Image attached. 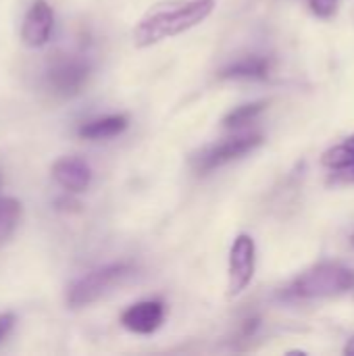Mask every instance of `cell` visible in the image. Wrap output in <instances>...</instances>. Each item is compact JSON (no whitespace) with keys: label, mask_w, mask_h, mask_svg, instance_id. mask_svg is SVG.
<instances>
[{"label":"cell","mask_w":354,"mask_h":356,"mask_svg":"<svg viewBox=\"0 0 354 356\" xmlns=\"http://www.w3.org/2000/svg\"><path fill=\"white\" fill-rule=\"evenodd\" d=\"M215 8V0H169L146 10L136 23L131 38L138 48H148L167 38L179 35L202 23Z\"/></svg>","instance_id":"6da1fadb"},{"label":"cell","mask_w":354,"mask_h":356,"mask_svg":"<svg viewBox=\"0 0 354 356\" xmlns=\"http://www.w3.org/2000/svg\"><path fill=\"white\" fill-rule=\"evenodd\" d=\"M354 292V269L338 265V263H321L313 269L300 273L292 286L288 288V294L303 300H315V298H334Z\"/></svg>","instance_id":"7a4b0ae2"},{"label":"cell","mask_w":354,"mask_h":356,"mask_svg":"<svg viewBox=\"0 0 354 356\" xmlns=\"http://www.w3.org/2000/svg\"><path fill=\"white\" fill-rule=\"evenodd\" d=\"M134 275V267L127 263H111L104 267H98L83 277H79L67 292V305L71 309H81L88 305H94L102 296H106L111 290L123 286Z\"/></svg>","instance_id":"3957f363"},{"label":"cell","mask_w":354,"mask_h":356,"mask_svg":"<svg viewBox=\"0 0 354 356\" xmlns=\"http://www.w3.org/2000/svg\"><path fill=\"white\" fill-rule=\"evenodd\" d=\"M261 144H263V136H259V134L236 136V138H230V140H223V142H217V144L202 148L192 159V165L198 173H209L217 167H223V165L252 152Z\"/></svg>","instance_id":"277c9868"},{"label":"cell","mask_w":354,"mask_h":356,"mask_svg":"<svg viewBox=\"0 0 354 356\" xmlns=\"http://www.w3.org/2000/svg\"><path fill=\"white\" fill-rule=\"evenodd\" d=\"M257 248L255 240L248 234H240L230 250V269H227V294L240 296L255 277Z\"/></svg>","instance_id":"5b68a950"},{"label":"cell","mask_w":354,"mask_h":356,"mask_svg":"<svg viewBox=\"0 0 354 356\" xmlns=\"http://www.w3.org/2000/svg\"><path fill=\"white\" fill-rule=\"evenodd\" d=\"M90 75V65L77 56H63L56 58L48 69V86L54 94L73 96L81 92Z\"/></svg>","instance_id":"8992f818"},{"label":"cell","mask_w":354,"mask_h":356,"mask_svg":"<svg viewBox=\"0 0 354 356\" xmlns=\"http://www.w3.org/2000/svg\"><path fill=\"white\" fill-rule=\"evenodd\" d=\"M165 319V305L161 300H142L127 307L121 315V325L138 336L154 334Z\"/></svg>","instance_id":"52a82bcc"},{"label":"cell","mask_w":354,"mask_h":356,"mask_svg":"<svg viewBox=\"0 0 354 356\" xmlns=\"http://www.w3.org/2000/svg\"><path fill=\"white\" fill-rule=\"evenodd\" d=\"M54 27V13L46 0H35L21 25V40L29 48H40L50 40Z\"/></svg>","instance_id":"ba28073f"},{"label":"cell","mask_w":354,"mask_h":356,"mask_svg":"<svg viewBox=\"0 0 354 356\" xmlns=\"http://www.w3.org/2000/svg\"><path fill=\"white\" fill-rule=\"evenodd\" d=\"M52 177L63 190L79 194L90 188L92 171L86 161L77 156H63L52 165Z\"/></svg>","instance_id":"9c48e42d"},{"label":"cell","mask_w":354,"mask_h":356,"mask_svg":"<svg viewBox=\"0 0 354 356\" xmlns=\"http://www.w3.org/2000/svg\"><path fill=\"white\" fill-rule=\"evenodd\" d=\"M127 125L129 121L125 115H108V117H100V119L83 123L77 134L83 140H106V138H115L123 134Z\"/></svg>","instance_id":"30bf717a"},{"label":"cell","mask_w":354,"mask_h":356,"mask_svg":"<svg viewBox=\"0 0 354 356\" xmlns=\"http://www.w3.org/2000/svg\"><path fill=\"white\" fill-rule=\"evenodd\" d=\"M271 63L265 56H244L227 65L219 75L223 79H265L269 75Z\"/></svg>","instance_id":"8fae6325"},{"label":"cell","mask_w":354,"mask_h":356,"mask_svg":"<svg viewBox=\"0 0 354 356\" xmlns=\"http://www.w3.org/2000/svg\"><path fill=\"white\" fill-rule=\"evenodd\" d=\"M21 221V202L15 198H0V244H4Z\"/></svg>","instance_id":"7c38bea8"},{"label":"cell","mask_w":354,"mask_h":356,"mask_svg":"<svg viewBox=\"0 0 354 356\" xmlns=\"http://www.w3.org/2000/svg\"><path fill=\"white\" fill-rule=\"evenodd\" d=\"M267 108V102L261 100V102H250V104H242V106H236L234 111H230L225 117H223V127L227 129H236V127H242V125H248L252 123L263 111Z\"/></svg>","instance_id":"4fadbf2b"},{"label":"cell","mask_w":354,"mask_h":356,"mask_svg":"<svg viewBox=\"0 0 354 356\" xmlns=\"http://www.w3.org/2000/svg\"><path fill=\"white\" fill-rule=\"evenodd\" d=\"M321 161L330 169H351L354 165V136H351L344 144L330 148Z\"/></svg>","instance_id":"5bb4252c"},{"label":"cell","mask_w":354,"mask_h":356,"mask_svg":"<svg viewBox=\"0 0 354 356\" xmlns=\"http://www.w3.org/2000/svg\"><path fill=\"white\" fill-rule=\"evenodd\" d=\"M309 6L311 10L321 17V19H328V17H334L336 10H338V0H309Z\"/></svg>","instance_id":"9a60e30c"},{"label":"cell","mask_w":354,"mask_h":356,"mask_svg":"<svg viewBox=\"0 0 354 356\" xmlns=\"http://www.w3.org/2000/svg\"><path fill=\"white\" fill-rule=\"evenodd\" d=\"M15 327V315L13 313H2L0 315V342L6 340V336L13 332Z\"/></svg>","instance_id":"2e32d148"},{"label":"cell","mask_w":354,"mask_h":356,"mask_svg":"<svg viewBox=\"0 0 354 356\" xmlns=\"http://www.w3.org/2000/svg\"><path fill=\"white\" fill-rule=\"evenodd\" d=\"M344 353H346V355L354 356V336H353V338H351V340H348V344H346Z\"/></svg>","instance_id":"e0dca14e"},{"label":"cell","mask_w":354,"mask_h":356,"mask_svg":"<svg viewBox=\"0 0 354 356\" xmlns=\"http://www.w3.org/2000/svg\"><path fill=\"white\" fill-rule=\"evenodd\" d=\"M353 177H354V165H353Z\"/></svg>","instance_id":"ac0fdd59"},{"label":"cell","mask_w":354,"mask_h":356,"mask_svg":"<svg viewBox=\"0 0 354 356\" xmlns=\"http://www.w3.org/2000/svg\"><path fill=\"white\" fill-rule=\"evenodd\" d=\"M353 244H354V236H353Z\"/></svg>","instance_id":"d6986e66"}]
</instances>
